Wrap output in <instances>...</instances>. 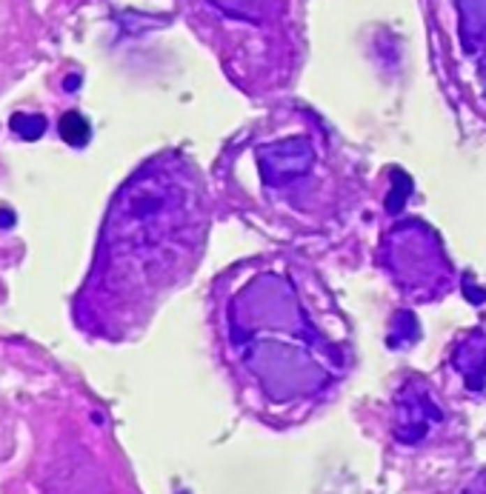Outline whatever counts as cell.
Returning <instances> with one entry per match:
<instances>
[{
	"label": "cell",
	"mask_w": 486,
	"mask_h": 494,
	"mask_svg": "<svg viewBox=\"0 0 486 494\" xmlns=\"http://www.w3.org/2000/svg\"><path fill=\"white\" fill-rule=\"evenodd\" d=\"M57 132H60V140L69 143L72 149L86 146L89 137H92V126H89V120L80 112H66L57 123Z\"/></svg>",
	"instance_id": "obj_1"
},
{
	"label": "cell",
	"mask_w": 486,
	"mask_h": 494,
	"mask_svg": "<svg viewBox=\"0 0 486 494\" xmlns=\"http://www.w3.org/2000/svg\"><path fill=\"white\" fill-rule=\"evenodd\" d=\"M9 129L23 137V140H40L43 132H46V117L43 114H29V112H15L9 117Z\"/></svg>",
	"instance_id": "obj_2"
},
{
	"label": "cell",
	"mask_w": 486,
	"mask_h": 494,
	"mask_svg": "<svg viewBox=\"0 0 486 494\" xmlns=\"http://www.w3.org/2000/svg\"><path fill=\"white\" fill-rule=\"evenodd\" d=\"M15 220H17V218H15V211H9V209H0V229H9Z\"/></svg>",
	"instance_id": "obj_3"
},
{
	"label": "cell",
	"mask_w": 486,
	"mask_h": 494,
	"mask_svg": "<svg viewBox=\"0 0 486 494\" xmlns=\"http://www.w3.org/2000/svg\"><path fill=\"white\" fill-rule=\"evenodd\" d=\"M78 86H80V75H69V77L64 80V89H66V91H78Z\"/></svg>",
	"instance_id": "obj_4"
}]
</instances>
